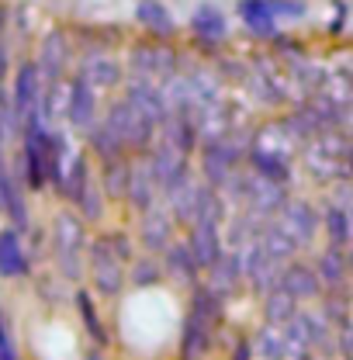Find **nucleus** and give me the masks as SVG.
Instances as JSON below:
<instances>
[{
    "mask_svg": "<svg viewBox=\"0 0 353 360\" xmlns=\"http://www.w3.org/2000/svg\"><path fill=\"white\" fill-rule=\"evenodd\" d=\"M66 115L77 129L90 132L97 125V90L90 87L84 77H73L70 84V94H66Z\"/></svg>",
    "mask_w": 353,
    "mask_h": 360,
    "instance_id": "4",
    "label": "nucleus"
},
{
    "mask_svg": "<svg viewBox=\"0 0 353 360\" xmlns=\"http://www.w3.org/2000/svg\"><path fill=\"white\" fill-rule=\"evenodd\" d=\"M77 77H84L94 90H108V87H118L122 66H118V59H111L108 52H87Z\"/></svg>",
    "mask_w": 353,
    "mask_h": 360,
    "instance_id": "6",
    "label": "nucleus"
},
{
    "mask_svg": "<svg viewBox=\"0 0 353 360\" xmlns=\"http://www.w3.org/2000/svg\"><path fill=\"white\" fill-rule=\"evenodd\" d=\"M25 270H28V257H25L18 229H4L0 232V274L4 277H21Z\"/></svg>",
    "mask_w": 353,
    "mask_h": 360,
    "instance_id": "10",
    "label": "nucleus"
},
{
    "mask_svg": "<svg viewBox=\"0 0 353 360\" xmlns=\"http://www.w3.org/2000/svg\"><path fill=\"white\" fill-rule=\"evenodd\" d=\"M87 360H101V357H94V354H90V357H87Z\"/></svg>",
    "mask_w": 353,
    "mask_h": 360,
    "instance_id": "19",
    "label": "nucleus"
},
{
    "mask_svg": "<svg viewBox=\"0 0 353 360\" xmlns=\"http://www.w3.org/2000/svg\"><path fill=\"white\" fill-rule=\"evenodd\" d=\"M90 274H94V288L101 295H111V298L122 295V288H125V260L111 246L108 236L94 239V246H90Z\"/></svg>",
    "mask_w": 353,
    "mask_h": 360,
    "instance_id": "2",
    "label": "nucleus"
},
{
    "mask_svg": "<svg viewBox=\"0 0 353 360\" xmlns=\"http://www.w3.org/2000/svg\"><path fill=\"white\" fill-rule=\"evenodd\" d=\"M135 21H139L149 35H156V39H170L176 32L174 14L167 11L163 0H139V4H135Z\"/></svg>",
    "mask_w": 353,
    "mask_h": 360,
    "instance_id": "8",
    "label": "nucleus"
},
{
    "mask_svg": "<svg viewBox=\"0 0 353 360\" xmlns=\"http://www.w3.org/2000/svg\"><path fill=\"white\" fill-rule=\"evenodd\" d=\"M326 229L333 232V243H343V239H347V232H350L347 215H343L340 208H329V212H326Z\"/></svg>",
    "mask_w": 353,
    "mask_h": 360,
    "instance_id": "16",
    "label": "nucleus"
},
{
    "mask_svg": "<svg viewBox=\"0 0 353 360\" xmlns=\"http://www.w3.org/2000/svg\"><path fill=\"white\" fill-rule=\"evenodd\" d=\"M129 180H132V167H129L122 156L104 163V191H108L111 198H125V194H129Z\"/></svg>",
    "mask_w": 353,
    "mask_h": 360,
    "instance_id": "13",
    "label": "nucleus"
},
{
    "mask_svg": "<svg viewBox=\"0 0 353 360\" xmlns=\"http://www.w3.org/2000/svg\"><path fill=\"white\" fill-rule=\"evenodd\" d=\"M191 32H194L201 42H222L229 28H225V18H222L219 7L205 4V7H198V11L191 14Z\"/></svg>",
    "mask_w": 353,
    "mask_h": 360,
    "instance_id": "11",
    "label": "nucleus"
},
{
    "mask_svg": "<svg viewBox=\"0 0 353 360\" xmlns=\"http://www.w3.org/2000/svg\"><path fill=\"white\" fill-rule=\"evenodd\" d=\"M239 18H243V25L253 32V35H260V39H270V35H277V14H274V4L270 0H239Z\"/></svg>",
    "mask_w": 353,
    "mask_h": 360,
    "instance_id": "9",
    "label": "nucleus"
},
{
    "mask_svg": "<svg viewBox=\"0 0 353 360\" xmlns=\"http://www.w3.org/2000/svg\"><path fill=\"white\" fill-rule=\"evenodd\" d=\"M132 277H135V288H142V284H149V281L160 277V267L153 260H139V270H132Z\"/></svg>",
    "mask_w": 353,
    "mask_h": 360,
    "instance_id": "17",
    "label": "nucleus"
},
{
    "mask_svg": "<svg viewBox=\"0 0 353 360\" xmlns=\"http://www.w3.org/2000/svg\"><path fill=\"white\" fill-rule=\"evenodd\" d=\"M191 253L198 257L201 267H215L222 264V246H219V222H194L191 225V239H187Z\"/></svg>",
    "mask_w": 353,
    "mask_h": 360,
    "instance_id": "7",
    "label": "nucleus"
},
{
    "mask_svg": "<svg viewBox=\"0 0 353 360\" xmlns=\"http://www.w3.org/2000/svg\"><path fill=\"white\" fill-rule=\"evenodd\" d=\"M163 267L170 270V274H184V277H194V267H201V264H198V257L191 253V246H174V250L167 253Z\"/></svg>",
    "mask_w": 353,
    "mask_h": 360,
    "instance_id": "15",
    "label": "nucleus"
},
{
    "mask_svg": "<svg viewBox=\"0 0 353 360\" xmlns=\"http://www.w3.org/2000/svg\"><path fill=\"white\" fill-rule=\"evenodd\" d=\"M129 101H132L146 118H153L156 125H160V122H163V115H167V108H163V104H167V101H163V94H160V90H153L146 80H135L132 87H129Z\"/></svg>",
    "mask_w": 353,
    "mask_h": 360,
    "instance_id": "12",
    "label": "nucleus"
},
{
    "mask_svg": "<svg viewBox=\"0 0 353 360\" xmlns=\"http://www.w3.org/2000/svg\"><path fill=\"white\" fill-rule=\"evenodd\" d=\"M0 360H18V350H14V336L7 329V322L0 319Z\"/></svg>",
    "mask_w": 353,
    "mask_h": 360,
    "instance_id": "18",
    "label": "nucleus"
},
{
    "mask_svg": "<svg viewBox=\"0 0 353 360\" xmlns=\"http://www.w3.org/2000/svg\"><path fill=\"white\" fill-rule=\"evenodd\" d=\"M215 319H219L215 295L198 288L194 302L187 309V326H184V340H180V360H198L201 354H208L212 336H215Z\"/></svg>",
    "mask_w": 353,
    "mask_h": 360,
    "instance_id": "1",
    "label": "nucleus"
},
{
    "mask_svg": "<svg viewBox=\"0 0 353 360\" xmlns=\"http://www.w3.org/2000/svg\"><path fill=\"white\" fill-rule=\"evenodd\" d=\"M39 70H42L45 77V87H52V84H59L63 80V70H66V63H70V39L63 35V32H49L42 39V49H39Z\"/></svg>",
    "mask_w": 353,
    "mask_h": 360,
    "instance_id": "5",
    "label": "nucleus"
},
{
    "mask_svg": "<svg viewBox=\"0 0 353 360\" xmlns=\"http://www.w3.org/2000/svg\"><path fill=\"white\" fill-rule=\"evenodd\" d=\"M77 309L84 315V326H87V333L94 336V343H97V347H108V333H104V326H101V319H97V309H94L87 291H77Z\"/></svg>",
    "mask_w": 353,
    "mask_h": 360,
    "instance_id": "14",
    "label": "nucleus"
},
{
    "mask_svg": "<svg viewBox=\"0 0 353 360\" xmlns=\"http://www.w3.org/2000/svg\"><path fill=\"white\" fill-rule=\"evenodd\" d=\"M80 250H84V225L73 215L56 219V260L66 277H80Z\"/></svg>",
    "mask_w": 353,
    "mask_h": 360,
    "instance_id": "3",
    "label": "nucleus"
}]
</instances>
